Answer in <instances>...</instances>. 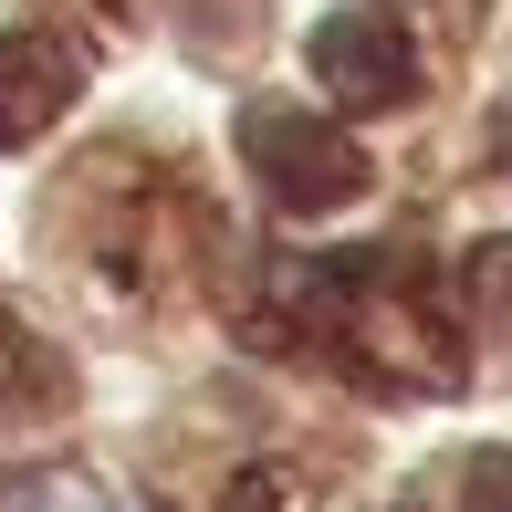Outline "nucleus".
I'll return each instance as SVG.
<instances>
[{"label": "nucleus", "mask_w": 512, "mask_h": 512, "mask_svg": "<svg viewBox=\"0 0 512 512\" xmlns=\"http://www.w3.org/2000/svg\"><path fill=\"white\" fill-rule=\"evenodd\" d=\"M241 147H251V168H262V189H272V209H345L366 189V157L345 147L335 126H314V115H251L241 126Z\"/></svg>", "instance_id": "f257e3e1"}, {"label": "nucleus", "mask_w": 512, "mask_h": 512, "mask_svg": "<svg viewBox=\"0 0 512 512\" xmlns=\"http://www.w3.org/2000/svg\"><path fill=\"white\" fill-rule=\"evenodd\" d=\"M314 74L335 84L345 105H398V95H408V42L387 32L377 11H335V21L314 32Z\"/></svg>", "instance_id": "f03ea898"}, {"label": "nucleus", "mask_w": 512, "mask_h": 512, "mask_svg": "<svg viewBox=\"0 0 512 512\" xmlns=\"http://www.w3.org/2000/svg\"><path fill=\"white\" fill-rule=\"evenodd\" d=\"M74 95V63L53 53V42H0V147H21V136H42Z\"/></svg>", "instance_id": "7ed1b4c3"}, {"label": "nucleus", "mask_w": 512, "mask_h": 512, "mask_svg": "<svg viewBox=\"0 0 512 512\" xmlns=\"http://www.w3.org/2000/svg\"><path fill=\"white\" fill-rule=\"evenodd\" d=\"M0 512H136V502L95 471H21V481H0Z\"/></svg>", "instance_id": "20e7f679"}, {"label": "nucleus", "mask_w": 512, "mask_h": 512, "mask_svg": "<svg viewBox=\"0 0 512 512\" xmlns=\"http://www.w3.org/2000/svg\"><path fill=\"white\" fill-rule=\"evenodd\" d=\"M471 512H512V460H481L471 471Z\"/></svg>", "instance_id": "39448f33"}]
</instances>
